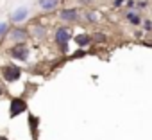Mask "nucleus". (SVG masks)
<instances>
[{
	"mask_svg": "<svg viewBox=\"0 0 152 140\" xmlns=\"http://www.w3.org/2000/svg\"><path fill=\"white\" fill-rule=\"evenodd\" d=\"M27 40H29V31H27L25 27H22V25H13V27H9V31H7V34H6V38H4V41H7V43H11V45L27 43Z\"/></svg>",
	"mask_w": 152,
	"mask_h": 140,
	"instance_id": "1",
	"label": "nucleus"
},
{
	"mask_svg": "<svg viewBox=\"0 0 152 140\" xmlns=\"http://www.w3.org/2000/svg\"><path fill=\"white\" fill-rule=\"evenodd\" d=\"M0 76H2V81L4 83H16L20 77H22V68L9 63L6 66H2V70H0Z\"/></svg>",
	"mask_w": 152,
	"mask_h": 140,
	"instance_id": "2",
	"label": "nucleus"
},
{
	"mask_svg": "<svg viewBox=\"0 0 152 140\" xmlns=\"http://www.w3.org/2000/svg\"><path fill=\"white\" fill-rule=\"evenodd\" d=\"M7 54H9L13 59H16V61H27V59H29V56H31V47H29L27 43L11 45V47H9V50H7Z\"/></svg>",
	"mask_w": 152,
	"mask_h": 140,
	"instance_id": "3",
	"label": "nucleus"
},
{
	"mask_svg": "<svg viewBox=\"0 0 152 140\" xmlns=\"http://www.w3.org/2000/svg\"><path fill=\"white\" fill-rule=\"evenodd\" d=\"M29 110V104L23 97H13L9 101V119H16L18 115L25 113Z\"/></svg>",
	"mask_w": 152,
	"mask_h": 140,
	"instance_id": "4",
	"label": "nucleus"
},
{
	"mask_svg": "<svg viewBox=\"0 0 152 140\" xmlns=\"http://www.w3.org/2000/svg\"><path fill=\"white\" fill-rule=\"evenodd\" d=\"M70 38H72V31H70L68 27H57V29H56L54 40H56V43L61 47L63 52L68 50V40H70Z\"/></svg>",
	"mask_w": 152,
	"mask_h": 140,
	"instance_id": "5",
	"label": "nucleus"
},
{
	"mask_svg": "<svg viewBox=\"0 0 152 140\" xmlns=\"http://www.w3.org/2000/svg\"><path fill=\"white\" fill-rule=\"evenodd\" d=\"M27 18H29V7L20 6V7H16V9L11 13L9 22H11V24H15V25H20V24H23Z\"/></svg>",
	"mask_w": 152,
	"mask_h": 140,
	"instance_id": "6",
	"label": "nucleus"
},
{
	"mask_svg": "<svg viewBox=\"0 0 152 140\" xmlns=\"http://www.w3.org/2000/svg\"><path fill=\"white\" fill-rule=\"evenodd\" d=\"M29 31V38H32V40H36V41H41V40H45L47 38V27L45 25H41V24H34L31 29H27Z\"/></svg>",
	"mask_w": 152,
	"mask_h": 140,
	"instance_id": "7",
	"label": "nucleus"
},
{
	"mask_svg": "<svg viewBox=\"0 0 152 140\" xmlns=\"http://www.w3.org/2000/svg\"><path fill=\"white\" fill-rule=\"evenodd\" d=\"M59 20L61 22H75V20H79V11L77 9H61Z\"/></svg>",
	"mask_w": 152,
	"mask_h": 140,
	"instance_id": "8",
	"label": "nucleus"
},
{
	"mask_svg": "<svg viewBox=\"0 0 152 140\" xmlns=\"http://www.w3.org/2000/svg\"><path fill=\"white\" fill-rule=\"evenodd\" d=\"M59 2H61V0H38V6H39L41 11L50 13V11H56L57 9Z\"/></svg>",
	"mask_w": 152,
	"mask_h": 140,
	"instance_id": "9",
	"label": "nucleus"
},
{
	"mask_svg": "<svg viewBox=\"0 0 152 140\" xmlns=\"http://www.w3.org/2000/svg\"><path fill=\"white\" fill-rule=\"evenodd\" d=\"M38 124H39V119L32 113H29V127H31V135L34 140H38Z\"/></svg>",
	"mask_w": 152,
	"mask_h": 140,
	"instance_id": "10",
	"label": "nucleus"
},
{
	"mask_svg": "<svg viewBox=\"0 0 152 140\" xmlns=\"http://www.w3.org/2000/svg\"><path fill=\"white\" fill-rule=\"evenodd\" d=\"M75 41H77L79 47H86V45L90 43V36H86V34H77V36H75Z\"/></svg>",
	"mask_w": 152,
	"mask_h": 140,
	"instance_id": "11",
	"label": "nucleus"
},
{
	"mask_svg": "<svg viewBox=\"0 0 152 140\" xmlns=\"http://www.w3.org/2000/svg\"><path fill=\"white\" fill-rule=\"evenodd\" d=\"M9 27H11V24H9V22H0V40H4V38H6V34H7Z\"/></svg>",
	"mask_w": 152,
	"mask_h": 140,
	"instance_id": "12",
	"label": "nucleus"
},
{
	"mask_svg": "<svg viewBox=\"0 0 152 140\" xmlns=\"http://www.w3.org/2000/svg\"><path fill=\"white\" fill-rule=\"evenodd\" d=\"M127 18H129V22H131V24H134V25H138V24L141 22V20H140V16H138V15H132V13H131V15H127Z\"/></svg>",
	"mask_w": 152,
	"mask_h": 140,
	"instance_id": "13",
	"label": "nucleus"
},
{
	"mask_svg": "<svg viewBox=\"0 0 152 140\" xmlns=\"http://www.w3.org/2000/svg\"><path fill=\"white\" fill-rule=\"evenodd\" d=\"M86 16H88V20H90V22H97V15H95V13H88Z\"/></svg>",
	"mask_w": 152,
	"mask_h": 140,
	"instance_id": "14",
	"label": "nucleus"
},
{
	"mask_svg": "<svg viewBox=\"0 0 152 140\" xmlns=\"http://www.w3.org/2000/svg\"><path fill=\"white\" fill-rule=\"evenodd\" d=\"M6 94V86H4V83H0V95H4Z\"/></svg>",
	"mask_w": 152,
	"mask_h": 140,
	"instance_id": "15",
	"label": "nucleus"
},
{
	"mask_svg": "<svg viewBox=\"0 0 152 140\" xmlns=\"http://www.w3.org/2000/svg\"><path fill=\"white\" fill-rule=\"evenodd\" d=\"M95 40H97V41H104V36H102V34H95Z\"/></svg>",
	"mask_w": 152,
	"mask_h": 140,
	"instance_id": "16",
	"label": "nucleus"
},
{
	"mask_svg": "<svg viewBox=\"0 0 152 140\" xmlns=\"http://www.w3.org/2000/svg\"><path fill=\"white\" fill-rule=\"evenodd\" d=\"M122 2H124V0H116V2H115V7H120V6H122Z\"/></svg>",
	"mask_w": 152,
	"mask_h": 140,
	"instance_id": "17",
	"label": "nucleus"
},
{
	"mask_svg": "<svg viewBox=\"0 0 152 140\" xmlns=\"http://www.w3.org/2000/svg\"><path fill=\"white\" fill-rule=\"evenodd\" d=\"M0 140H9V138H7L6 135H0Z\"/></svg>",
	"mask_w": 152,
	"mask_h": 140,
	"instance_id": "18",
	"label": "nucleus"
}]
</instances>
